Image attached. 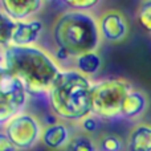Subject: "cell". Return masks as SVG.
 <instances>
[{
  "mask_svg": "<svg viewBox=\"0 0 151 151\" xmlns=\"http://www.w3.org/2000/svg\"><path fill=\"white\" fill-rule=\"evenodd\" d=\"M7 72L19 78L28 94L48 93L52 83L64 70L55 56L45 49L32 47H7L3 49Z\"/></svg>",
  "mask_w": 151,
  "mask_h": 151,
  "instance_id": "cell-1",
  "label": "cell"
},
{
  "mask_svg": "<svg viewBox=\"0 0 151 151\" xmlns=\"http://www.w3.org/2000/svg\"><path fill=\"white\" fill-rule=\"evenodd\" d=\"M52 35L57 47L55 58L58 60L97 52L101 42L97 19L89 12H63L53 23Z\"/></svg>",
  "mask_w": 151,
  "mask_h": 151,
  "instance_id": "cell-2",
  "label": "cell"
},
{
  "mask_svg": "<svg viewBox=\"0 0 151 151\" xmlns=\"http://www.w3.org/2000/svg\"><path fill=\"white\" fill-rule=\"evenodd\" d=\"M91 89L89 77L76 69H64L47 93L53 114L65 122L80 123L91 114Z\"/></svg>",
  "mask_w": 151,
  "mask_h": 151,
  "instance_id": "cell-3",
  "label": "cell"
},
{
  "mask_svg": "<svg viewBox=\"0 0 151 151\" xmlns=\"http://www.w3.org/2000/svg\"><path fill=\"white\" fill-rule=\"evenodd\" d=\"M131 90L133 86L125 78H105L94 82L91 89V114L104 119L121 117L122 102Z\"/></svg>",
  "mask_w": 151,
  "mask_h": 151,
  "instance_id": "cell-4",
  "label": "cell"
},
{
  "mask_svg": "<svg viewBox=\"0 0 151 151\" xmlns=\"http://www.w3.org/2000/svg\"><path fill=\"white\" fill-rule=\"evenodd\" d=\"M3 130L17 150H29L41 141L44 127L33 114L20 111L3 126Z\"/></svg>",
  "mask_w": 151,
  "mask_h": 151,
  "instance_id": "cell-5",
  "label": "cell"
},
{
  "mask_svg": "<svg viewBox=\"0 0 151 151\" xmlns=\"http://www.w3.org/2000/svg\"><path fill=\"white\" fill-rule=\"evenodd\" d=\"M97 24H98L101 40L113 44L123 41L130 31V25L126 16L118 9L105 11L97 19Z\"/></svg>",
  "mask_w": 151,
  "mask_h": 151,
  "instance_id": "cell-6",
  "label": "cell"
},
{
  "mask_svg": "<svg viewBox=\"0 0 151 151\" xmlns=\"http://www.w3.org/2000/svg\"><path fill=\"white\" fill-rule=\"evenodd\" d=\"M27 99L28 91L16 76L8 72L0 76V102L11 105L20 113L21 109L25 106Z\"/></svg>",
  "mask_w": 151,
  "mask_h": 151,
  "instance_id": "cell-7",
  "label": "cell"
},
{
  "mask_svg": "<svg viewBox=\"0 0 151 151\" xmlns=\"http://www.w3.org/2000/svg\"><path fill=\"white\" fill-rule=\"evenodd\" d=\"M42 32V24L37 19H29L25 21H16L15 29L11 39L12 47H32L36 44Z\"/></svg>",
  "mask_w": 151,
  "mask_h": 151,
  "instance_id": "cell-8",
  "label": "cell"
},
{
  "mask_svg": "<svg viewBox=\"0 0 151 151\" xmlns=\"http://www.w3.org/2000/svg\"><path fill=\"white\" fill-rule=\"evenodd\" d=\"M44 1L41 0H1L0 8L15 21H25L33 17L41 8Z\"/></svg>",
  "mask_w": 151,
  "mask_h": 151,
  "instance_id": "cell-9",
  "label": "cell"
},
{
  "mask_svg": "<svg viewBox=\"0 0 151 151\" xmlns=\"http://www.w3.org/2000/svg\"><path fill=\"white\" fill-rule=\"evenodd\" d=\"M70 139V131H69L66 123L64 122L50 123L42 130L41 142L49 150H65V147L68 146Z\"/></svg>",
  "mask_w": 151,
  "mask_h": 151,
  "instance_id": "cell-10",
  "label": "cell"
},
{
  "mask_svg": "<svg viewBox=\"0 0 151 151\" xmlns=\"http://www.w3.org/2000/svg\"><path fill=\"white\" fill-rule=\"evenodd\" d=\"M149 107V98L141 90H131L125 97L121 107V117L126 119H137L142 117Z\"/></svg>",
  "mask_w": 151,
  "mask_h": 151,
  "instance_id": "cell-11",
  "label": "cell"
},
{
  "mask_svg": "<svg viewBox=\"0 0 151 151\" xmlns=\"http://www.w3.org/2000/svg\"><path fill=\"white\" fill-rule=\"evenodd\" d=\"M127 151H151V123H139L131 130Z\"/></svg>",
  "mask_w": 151,
  "mask_h": 151,
  "instance_id": "cell-12",
  "label": "cell"
},
{
  "mask_svg": "<svg viewBox=\"0 0 151 151\" xmlns=\"http://www.w3.org/2000/svg\"><path fill=\"white\" fill-rule=\"evenodd\" d=\"M76 61V70H78L81 74L86 76H93L99 72L102 68V58L97 52H89L85 55L78 56L74 58Z\"/></svg>",
  "mask_w": 151,
  "mask_h": 151,
  "instance_id": "cell-13",
  "label": "cell"
},
{
  "mask_svg": "<svg viewBox=\"0 0 151 151\" xmlns=\"http://www.w3.org/2000/svg\"><path fill=\"white\" fill-rule=\"evenodd\" d=\"M65 151H99L97 142L86 134H77L73 135L69 141L68 146L65 147Z\"/></svg>",
  "mask_w": 151,
  "mask_h": 151,
  "instance_id": "cell-14",
  "label": "cell"
},
{
  "mask_svg": "<svg viewBox=\"0 0 151 151\" xmlns=\"http://www.w3.org/2000/svg\"><path fill=\"white\" fill-rule=\"evenodd\" d=\"M16 21L12 20L4 11L0 8V48L5 49L11 45V39L15 29Z\"/></svg>",
  "mask_w": 151,
  "mask_h": 151,
  "instance_id": "cell-15",
  "label": "cell"
},
{
  "mask_svg": "<svg viewBox=\"0 0 151 151\" xmlns=\"http://www.w3.org/2000/svg\"><path fill=\"white\" fill-rule=\"evenodd\" d=\"M99 151H122L125 145H123L122 139L118 135L114 134H105L101 135L97 142Z\"/></svg>",
  "mask_w": 151,
  "mask_h": 151,
  "instance_id": "cell-16",
  "label": "cell"
},
{
  "mask_svg": "<svg viewBox=\"0 0 151 151\" xmlns=\"http://www.w3.org/2000/svg\"><path fill=\"white\" fill-rule=\"evenodd\" d=\"M138 20L145 31L151 33V0H146L139 4Z\"/></svg>",
  "mask_w": 151,
  "mask_h": 151,
  "instance_id": "cell-17",
  "label": "cell"
},
{
  "mask_svg": "<svg viewBox=\"0 0 151 151\" xmlns=\"http://www.w3.org/2000/svg\"><path fill=\"white\" fill-rule=\"evenodd\" d=\"M65 5L70 8L72 11L88 12L96 5H98V0H68L65 1Z\"/></svg>",
  "mask_w": 151,
  "mask_h": 151,
  "instance_id": "cell-18",
  "label": "cell"
},
{
  "mask_svg": "<svg viewBox=\"0 0 151 151\" xmlns=\"http://www.w3.org/2000/svg\"><path fill=\"white\" fill-rule=\"evenodd\" d=\"M78 125L81 126L83 134H86V135H90V134L96 133L97 129H98V119H97L96 115L90 114V115H88L86 118H83V119L81 121Z\"/></svg>",
  "mask_w": 151,
  "mask_h": 151,
  "instance_id": "cell-19",
  "label": "cell"
},
{
  "mask_svg": "<svg viewBox=\"0 0 151 151\" xmlns=\"http://www.w3.org/2000/svg\"><path fill=\"white\" fill-rule=\"evenodd\" d=\"M0 151H17L4 130H0Z\"/></svg>",
  "mask_w": 151,
  "mask_h": 151,
  "instance_id": "cell-20",
  "label": "cell"
},
{
  "mask_svg": "<svg viewBox=\"0 0 151 151\" xmlns=\"http://www.w3.org/2000/svg\"><path fill=\"white\" fill-rule=\"evenodd\" d=\"M7 72V63H5V57H4V53L0 50V76L3 73Z\"/></svg>",
  "mask_w": 151,
  "mask_h": 151,
  "instance_id": "cell-21",
  "label": "cell"
}]
</instances>
